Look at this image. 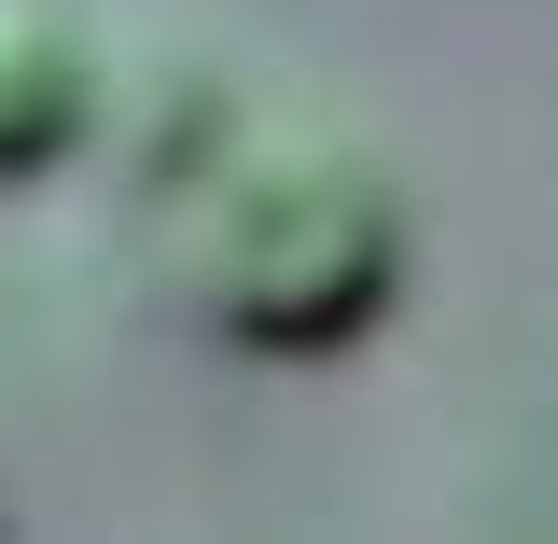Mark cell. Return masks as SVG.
Listing matches in <instances>:
<instances>
[{
	"mask_svg": "<svg viewBox=\"0 0 558 544\" xmlns=\"http://www.w3.org/2000/svg\"><path fill=\"white\" fill-rule=\"evenodd\" d=\"M140 266L209 349L252 363H322L377 336L405 279V196L377 154H349L307 112H238L196 98V126L140 168Z\"/></svg>",
	"mask_w": 558,
	"mask_h": 544,
	"instance_id": "obj_1",
	"label": "cell"
},
{
	"mask_svg": "<svg viewBox=\"0 0 558 544\" xmlns=\"http://www.w3.org/2000/svg\"><path fill=\"white\" fill-rule=\"evenodd\" d=\"M98 126V57L57 0H0V196L43 182L70 140Z\"/></svg>",
	"mask_w": 558,
	"mask_h": 544,
	"instance_id": "obj_2",
	"label": "cell"
}]
</instances>
